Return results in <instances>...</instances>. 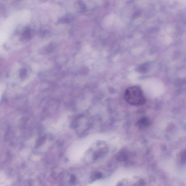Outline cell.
<instances>
[{
	"label": "cell",
	"mask_w": 186,
	"mask_h": 186,
	"mask_svg": "<svg viewBox=\"0 0 186 186\" xmlns=\"http://www.w3.org/2000/svg\"><path fill=\"white\" fill-rule=\"evenodd\" d=\"M102 177V174L101 173L99 172H95L92 173L91 178L92 181H95L101 178Z\"/></svg>",
	"instance_id": "obj_3"
},
{
	"label": "cell",
	"mask_w": 186,
	"mask_h": 186,
	"mask_svg": "<svg viewBox=\"0 0 186 186\" xmlns=\"http://www.w3.org/2000/svg\"><path fill=\"white\" fill-rule=\"evenodd\" d=\"M150 120L146 117H142L138 121V127L141 128H145L150 125Z\"/></svg>",
	"instance_id": "obj_2"
},
{
	"label": "cell",
	"mask_w": 186,
	"mask_h": 186,
	"mask_svg": "<svg viewBox=\"0 0 186 186\" xmlns=\"http://www.w3.org/2000/svg\"><path fill=\"white\" fill-rule=\"evenodd\" d=\"M180 159H181L180 160L181 161L185 162V151L182 152L180 155Z\"/></svg>",
	"instance_id": "obj_4"
},
{
	"label": "cell",
	"mask_w": 186,
	"mask_h": 186,
	"mask_svg": "<svg viewBox=\"0 0 186 186\" xmlns=\"http://www.w3.org/2000/svg\"><path fill=\"white\" fill-rule=\"evenodd\" d=\"M124 98L127 103L132 106H141L145 103V98L143 92L138 86L128 88L124 93Z\"/></svg>",
	"instance_id": "obj_1"
},
{
	"label": "cell",
	"mask_w": 186,
	"mask_h": 186,
	"mask_svg": "<svg viewBox=\"0 0 186 186\" xmlns=\"http://www.w3.org/2000/svg\"><path fill=\"white\" fill-rule=\"evenodd\" d=\"M76 181V177L75 176L72 175L71 176L70 179V182L71 183H74Z\"/></svg>",
	"instance_id": "obj_5"
}]
</instances>
